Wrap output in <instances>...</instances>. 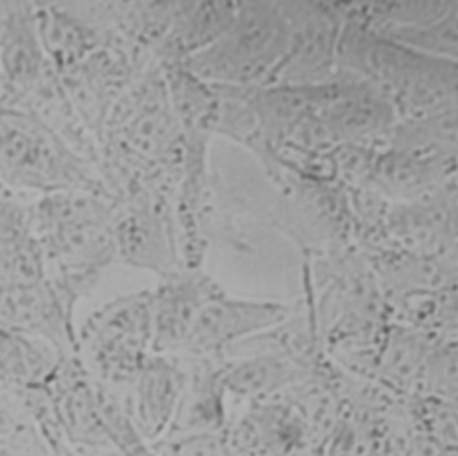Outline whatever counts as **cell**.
Instances as JSON below:
<instances>
[{
    "mask_svg": "<svg viewBox=\"0 0 458 456\" xmlns=\"http://www.w3.org/2000/svg\"><path fill=\"white\" fill-rule=\"evenodd\" d=\"M30 224L45 265L57 274L52 284L72 311L75 297L116 258L114 206L95 191H55L32 207Z\"/></svg>",
    "mask_w": 458,
    "mask_h": 456,
    "instance_id": "1",
    "label": "cell"
},
{
    "mask_svg": "<svg viewBox=\"0 0 458 456\" xmlns=\"http://www.w3.org/2000/svg\"><path fill=\"white\" fill-rule=\"evenodd\" d=\"M336 68L349 72L411 116L458 106V63L388 39L358 20L342 25Z\"/></svg>",
    "mask_w": 458,
    "mask_h": 456,
    "instance_id": "2",
    "label": "cell"
},
{
    "mask_svg": "<svg viewBox=\"0 0 458 456\" xmlns=\"http://www.w3.org/2000/svg\"><path fill=\"white\" fill-rule=\"evenodd\" d=\"M0 184L45 195L86 190L104 195L88 163L30 111L0 106Z\"/></svg>",
    "mask_w": 458,
    "mask_h": 456,
    "instance_id": "3",
    "label": "cell"
},
{
    "mask_svg": "<svg viewBox=\"0 0 458 456\" xmlns=\"http://www.w3.org/2000/svg\"><path fill=\"white\" fill-rule=\"evenodd\" d=\"M290 39L279 2H238L227 30L209 46L188 55L184 68L211 84L272 80Z\"/></svg>",
    "mask_w": 458,
    "mask_h": 456,
    "instance_id": "4",
    "label": "cell"
},
{
    "mask_svg": "<svg viewBox=\"0 0 458 456\" xmlns=\"http://www.w3.org/2000/svg\"><path fill=\"white\" fill-rule=\"evenodd\" d=\"M152 345V295H122L97 309L77 334V354L86 370L111 386L129 384Z\"/></svg>",
    "mask_w": 458,
    "mask_h": 456,
    "instance_id": "5",
    "label": "cell"
},
{
    "mask_svg": "<svg viewBox=\"0 0 458 456\" xmlns=\"http://www.w3.org/2000/svg\"><path fill=\"white\" fill-rule=\"evenodd\" d=\"M290 27L286 55L272 82L313 86L327 82L336 66L340 18L320 2H279Z\"/></svg>",
    "mask_w": 458,
    "mask_h": 456,
    "instance_id": "6",
    "label": "cell"
},
{
    "mask_svg": "<svg viewBox=\"0 0 458 456\" xmlns=\"http://www.w3.org/2000/svg\"><path fill=\"white\" fill-rule=\"evenodd\" d=\"M395 107L363 80L322 82L315 132L322 139L356 141L394 129Z\"/></svg>",
    "mask_w": 458,
    "mask_h": 456,
    "instance_id": "7",
    "label": "cell"
},
{
    "mask_svg": "<svg viewBox=\"0 0 458 456\" xmlns=\"http://www.w3.org/2000/svg\"><path fill=\"white\" fill-rule=\"evenodd\" d=\"M55 418L68 442L84 456L111 454L95 377L79 356L64 358L48 383Z\"/></svg>",
    "mask_w": 458,
    "mask_h": 456,
    "instance_id": "8",
    "label": "cell"
},
{
    "mask_svg": "<svg viewBox=\"0 0 458 456\" xmlns=\"http://www.w3.org/2000/svg\"><path fill=\"white\" fill-rule=\"evenodd\" d=\"M286 309L274 302L242 300L213 295L197 311L182 350L190 354H209L240 338L279 324Z\"/></svg>",
    "mask_w": 458,
    "mask_h": 456,
    "instance_id": "9",
    "label": "cell"
},
{
    "mask_svg": "<svg viewBox=\"0 0 458 456\" xmlns=\"http://www.w3.org/2000/svg\"><path fill=\"white\" fill-rule=\"evenodd\" d=\"M186 376L163 354L147 358L140 372L127 384L125 406L138 431L148 443L161 440L175 418Z\"/></svg>",
    "mask_w": 458,
    "mask_h": 456,
    "instance_id": "10",
    "label": "cell"
},
{
    "mask_svg": "<svg viewBox=\"0 0 458 456\" xmlns=\"http://www.w3.org/2000/svg\"><path fill=\"white\" fill-rule=\"evenodd\" d=\"M390 227L415 256H438L458 236V195L444 186L403 202L392 211Z\"/></svg>",
    "mask_w": 458,
    "mask_h": 456,
    "instance_id": "11",
    "label": "cell"
},
{
    "mask_svg": "<svg viewBox=\"0 0 458 456\" xmlns=\"http://www.w3.org/2000/svg\"><path fill=\"white\" fill-rule=\"evenodd\" d=\"M32 4H5L0 34V72L13 95H27L48 73Z\"/></svg>",
    "mask_w": 458,
    "mask_h": 456,
    "instance_id": "12",
    "label": "cell"
},
{
    "mask_svg": "<svg viewBox=\"0 0 458 456\" xmlns=\"http://www.w3.org/2000/svg\"><path fill=\"white\" fill-rule=\"evenodd\" d=\"M36 29L47 61L55 73L81 64L89 54L104 45L102 30L61 4H32Z\"/></svg>",
    "mask_w": 458,
    "mask_h": 456,
    "instance_id": "13",
    "label": "cell"
},
{
    "mask_svg": "<svg viewBox=\"0 0 458 456\" xmlns=\"http://www.w3.org/2000/svg\"><path fill=\"white\" fill-rule=\"evenodd\" d=\"M211 297L209 286L195 275L168 279L152 295V352L182 349L197 311Z\"/></svg>",
    "mask_w": 458,
    "mask_h": 456,
    "instance_id": "14",
    "label": "cell"
},
{
    "mask_svg": "<svg viewBox=\"0 0 458 456\" xmlns=\"http://www.w3.org/2000/svg\"><path fill=\"white\" fill-rule=\"evenodd\" d=\"M64 358L48 342L0 325V390L7 393L47 386Z\"/></svg>",
    "mask_w": 458,
    "mask_h": 456,
    "instance_id": "15",
    "label": "cell"
},
{
    "mask_svg": "<svg viewBox=\"0 0 458 456\" xmlns=\"http://www.w3.org/2000/svg\"><path fill=\"white\" fill-rule=\"evenodd\" d=\"M449 170L451 165L388 148L370 161L369 175L381 191L408 202L447 186Z\"/></svg>",
    "mask_w": 458,
    "mask_h": 456,
    "instance_id": "16",
    "label": "cell"
},
{
    "mask_svg": "<svg viewBox=\"0 0 458 456\" xmlns=\"http://www.w3.org/2000/svg\"><path fill=\"white\" fill-rule=\"evenodd\" d=\"M390 139V148L453 166L458 163V106L410 116L392 129Z\"/></svg>",
    "mask_w": 458,
    "mask_h": 456,
    "instance_id": "17",
    "label": "cell"
},
{
    "mask_svg": "<svg viewBox=\"0 0 458 456\" xmlns=\"http://www.w3.org/2000/svg\"><path fill=\"white\" fill-rule=\"evenodd\" d=\"M238 2H188L177 4L172 18L170 39L186 57L213 45L231 25Z\"/></svg>",
    "mask_w": 458,
    "mask_h": 456,
    "instance_id": "18",
    "label": "cell"
},
{
    "mask_svg": "<svg viewBox=\"0 0 458 456\" xmlns=\"http://www.w3.org/2000/svg\"><path fill=\"white\" fill-rule=\"evenodd\" d=\"M417 52L458 63V2L429 21L381 34Z\"/></svg>",
    "mask_w": 458,
    "mask_h": 456,
    "instance_id": "19",
    "label": "cell"
},
{
    "mask_svg": "<svg viewBox=\"0 0 458 456\" xmlns=\"http://www.w3.org/2000/svg\"><path fill=\"white\" fill-rule=\"evenodd\" d=\"M293 377V367L279 356H256L238 363L224 376V386L236 395L268 393Z\"/></svg>",
    "mask_w": 458,
    "mask_h": 456,
    "instance_id": "20",
    "label": "cell"
},
{
    "mask_svg": "<svg viewBox=\"0 0 458 456\" xmlns=\"http://www.w3.org/2000/svg\"><path fill=\"white\" fill-rule=\"evenodd\" d=\"M431 347L422 334L399 327L392 331L385 343L379 359L381 370L397 383L420 379Z\"/></svg>",
    "mask_w": 458,
    "mask_h": 456,
    "instance_id": "21",
    "label": "cell"
},
{
    "mask_svg": "<svg viewBox=\"0 0 458 456\" xmlns=\"http://www.w3.org/2000/svg\"><path fill=\"white\" fill-rule=\"evenodd\" d=\"M420 381L433 397L458 401V340L431 347Z\"/></svg>",
    "mask_w": 458,
    "mask_h": 456,
    "instance_id": "22",
    "label": "cell"
},
{
    "mask_svg": "<svg viewBox=\"0 0 458 456\" xmlns=\"http://www.w3.org/2000/svg\"><path fill=\"white\" fill-rule=\"evenodd\" d=\"M152 447L157 456H231L227 442L216 431L170 435Z\"/></svg>",
    "mask_w": 458,
    "mask_h": 456,
    "instance_id": "23",
    "label": "cell"
},
{
    "mask_svg": "<svg viewBox=\"0 0 458 456\" xmlns=\"http://www.w3.org/2000/svg\"><path fill=\"white\" fill-rule=\"evenodd\" d=\"M426 420L438 442L458 447V401L431 397L426 406Z\"/></svg>",
    "mask_w": 458,
    "mask_h": 456,
    "instance_id": "24",
    "label": "cell"
},
{
    "mask_svg": "<svg viewBox=\"0 0 458 456\" xmlns=\"http://www.w3.org/2000/svg\"><path fill=\"white\" fill-rule=\"evenodd\" d=\"M429 317L440 329L458 333V283L435 291Z\"/></svg>",
    "mask_w": 458,
    "mask_h": 456,
    "instance_id": "25",
    "label": "cell"
},
{
    "mask_svg": "<svg viewBox=\"0 0 458 456\" xmlns=\"http://www.w3.org/2000/svg\"><path fill=\"white\" fill-rule=\"evenodd\" d=\"M0 456H27L23 452H18V451H13V449H5V447H0Z\"/></svg>",
    "mask_w": 458,
    "mask_h": 456,
    "instance_id": "26",
    "label": "cell"
},
{
    "mask_svg": "<svg viewBox=\"0 0 458 456\" xmlns=\"http://www.w3.org/2000/svg\"><path fill=\"white\" fill-rule=\"evenodd\" d=\"M4 16H5V4H0V34H2V27H4Z\"/></svg>",
    "mask_w": 458,
    "mask_h": 456,
    "instance_id": "27",
    "label": "cell"
}]
</instances>
